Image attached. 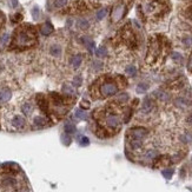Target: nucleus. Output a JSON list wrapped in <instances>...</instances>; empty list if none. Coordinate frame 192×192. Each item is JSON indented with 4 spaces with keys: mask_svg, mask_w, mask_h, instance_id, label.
Segmentation results:
<instances>
[{
    "mask_svg": "<svg viewBox=\"0 0 192 192\" xmlns=\"http://www.w3.org/2000/svg\"><path fill=\"white\" fill-rule=\"evenodd\" d=\"M34 41H36V37L34 34L28 32V31H19L17 33L15 37V44L19 46H30L32 45Z\"/></svg>",
    "mask_w": 192,
    "mask_h": 192,
    "instance_id": "f257e3e1",
    "label": "nucleus"
},
{
    "mask_svg": "<svg viewBox=\"0 0 192 192\" xmlns=\"http://www.w3.org/2000/svg\"><path fill=\"white\" fill-rule=\"evenodd\" d=\"M99 90L103 97H112L118 92V86L112 81H107V83H104Z\"/></svg>",
    "mask_w": 192,
    "mask_h": 192,
    "instance_id": "f03ea898",
    "label": "nucleus"
},
{
    "mask_svg": "<svg viewBox=\"0 0 192 192\" xmlns=\"http://www.w3.org/2000/svg\"><path fill=\"white\" fill-rule=\"evenodd\" d=\"M105 124L110 129H118L120 126V119L117 114L110 113L105 117Z\"/></svg>",
    "mask_w": 192,
    "mask_h": 192,
    "instance_id": "7ed1b4c3",
    "label": "nucleus"
},
{
    "mask_svg": "<svg viewBox=\"0 0 192 192\" xmlns=\"http://www.w3.org/2000/svg\"><path fill=\"white\" fill-rule=\"evenodd\" d=\"M11 124H12V126H13L14 129L21 130V129H24V127L26 126V119H25L23 116H20V114H15V116H13V118L11 119Z\"/></svg>",
    "mask_w": 192,
    "mask_h": 192,
    "instance_id": "20e7f679",
    "label": "nucleus"
},
{
    "mask_svg": "<svg viewBox=\"0 0 192 192\" xmlns=\"http://www.w3.org/2000/svg\"><path fill=\"white\" fill-rule=\"evenodd\" d=\"M147 130L145 129V127H133L131 131H130V134H131V137L132 138H134V139H143L147 136Z\"/></svg>",
    "mask_w": 192,
    "mask_h": 192,
    "instance_id": "39448f33",
    "label": "nucleus"
},
{
    "mask_svg": "<svg viewBox=\"0 0 192 192\" xmlns=\"http://www.w3.org/2000/svg\"><path fill=\"white\" fill-rule=\"evenodd\" d=\"M125 13V6L124 5H118L114 7L113 12H112V20L113 21H119L121 18H123V15Z\"/></svg>",
    "mask_w": 192,
    "mask_h": 192,
    "instance_id": "423d86ee",
    "label": "nucleus"
},
{
    "mask_svg": "<svg viewBox=\"0 0 192 192\" xmlns=\"http://www.w3.org/2000/svg\"><path fill=\"white\" fill-rule=\"evenodd\" d=\"M37 104L43 112H45V113L48 112V101L46 100V98L43 94H37Z\"/></svg>",
    "mask_w": 192,
    "mask_h": 192,
    "instance_id": "0eeeda50",
    "label": "nucleus"
},
{
    "mask_svg": "<svg viewBox=\"0 0 192 192\" xmlns=\"http://www.w3.org/2000/svg\"><path fill=\"white\" fill-rule=\"evenodd\" d=\"M12 98V91L8 89H1L0 90V104H5Z\"/></svg>",
    "mask_w": 192,
    "mask_h": 192,
    "instance_id": "6e6552de",
    "label": "nucleus"
},
{
    "mask_svg": "<svg viewBox=\"0 0 192 192\" xmlns=\"http://www.w3.org/2000/svg\"><path fill=\"white\" fill-rule=\"evenodd\" d=\"M33 125L38 129H41V127L47 125V119L43 116H37V117L33 118Z\"/></svg>",
    "mask_w": 192,
    "mask_h": 192,
    "instance_id": "1a4fd4ad",
    "label": "nucleus"
},
{
    "mask_svg": "<svg viewBox=\"0 0 192 192\" xmlns=\"http://www.w3.org/2000/svg\"><path fill=\"white\" fill-rule=\"evenodd\" d=\"M33 110H34V107H33V104L32 103H30V101H25L23 105H21V112L24 113V116L25 117H28V116H31L32 113H33Z\"/></svg>",
    "mask_w": 192,
    "mask_h": 192,
    "instance_id": "9d476101",
    "label": "nucleus"
},
{
    "mask_svg": "<svg viewBox=\"0 0 192 192\" xmlns=\"http://www.w3.org/2000/svg\"><path fill=\"white\" fill-rule=\"evenodd\" d=\"M53 31H54L53 25H52L50 21L44 23V24L41 25V27H40V32H41L43 36H50V34L53 32Z\"/></svg>",
    "mask_w": 192,
    "mask_h": 192,
    "instance_id": "9b49d317",
    "label": "nucleus"
},
{
    "mask_svg": "<svg viewBox=\"0 0 192 192\" xmlns=\"http://www.w3.org/2000/svg\"><path fill=\"white\" fill-rule=\"evenodd\" d=\"M152 107H153V101L150 98H145L143 104H142V112L143 113H149V112H151Z\"/></svg>",
    "mask_w": 192,
    "mask_h": 192,
    "instance_id": "f8f14e48",
    "label": "nucleus"
},
{
    "mask_svg": "<svg viewBox=\"0 0 192 192\" xmlns=\"http://www.w3.org/2000/svg\"><path fill=\"white\" fill-rule=\"evenodd\" d=\"M83 63V57L80 54H76L71 58V65L74 67V68H78Z\"/></svg>",
    "mask_w": 192,
    "mask_h": 192,
    "instance_id": "ddd939ff",
    "label": "nucleus"
},
{
    "mask_svg": "<svg viewBox=\"0 0 192 192\" xmlns=\"http://www.w3.org/2000/svg\"><path fill=\"white\" fill-rule=\"evenodd\" d=\"M51 98L53 99V103L56 104V105H63V104H64V98H63L59 93L52 92V93H51Z\"/></svg>",
    "mask_w": 192,
    "mask_h": 192,
    "instance_id": "4468645a",
    "label": "nucleus"
},
{
    "mask_svg": "<svg viewBox=\"0 0 192 192\" xmlns=\"http://www.w3.org/2000/svg\"><path fill=\"white\" fill-rule=\"evenodd\" d=\"M64 130H65V133H67V134H73V133H76V131H77V129H76V126L72 124V123H65V125H64Z\"/></svg>",
    "mask_w": 192,
    "mask_h": 192,
    "instance_id": "2eb2a0df",
    "label": "nucleus"
},
{
    "mask_svg": "<svg viewBox=\"0 0 192 192\" xmlns=\"http://www.w3.org/2000/svg\"><path fill=\"white\" fill-rule=\"evenodd\" d=\"M130 146L133 149V150H138V149H140L143 146V142H142V139H134L132 138L131 140H130Z\"/></svg>",
    "mask_w": 192,
    "mask_h": 192,
    "instance_id": "dca6fc26",
    "label": "nucleus"
},
{
    "mask_svg": "<svg viewBox=\"0 0 192 192\" xmlns=\"http://www.w3.org/2000/svg\"><path fill=\"white\" fill-rule=\"evenodd\" d=\"M50 53L53 57H59L61 53V47L59 45H52L50 47Z\"/></svg>",
    "mask_w": 192,
    "mask_h": 192,
    "instance_id": "f3484780",
    "label": "nucleus"
},
{
    "mask_svg": "<svg viewBox=\"0 0 192 192\" xmlns=\"http://www.w3.org/2000/svg\"><path fill=\"white\" fill-rule=\"evenodd\" d=\"M77 26H78L80 30H86V28H89L90 23L87 21L85 18H81V19H79V20L77 21Z\"/></svg>",
    "mask_w": 192,
    "mask_h": 192,
    "instance_id": "a211bd4d",
    "label": "nucleus"
},
{
    "mask_svg": "<svg viewBox=\"0 0 192 192\" xmlns=\"http://www.w3.org/2000/svg\"><path fill=\"white\" fill-rule=\"evenodd\" d=\"M154 96L157 97V98H158L159 100H169V98H170V96L165 92V91H156L154 92Z\"/></svg>",
    "mask_w": 192,
    "mask_h": 192,
    "instance_id": "6ab92c4d",
    "label": "nucleus"
},
{
    "mask_svg": "<svg viewBox=\"0 0 192 192\" xmlns=\"http://www.w3.org/2000/svg\"><path fill=\"white\" fill-rule=\"evenodd\" d=\"M76 117H77L78 119H81V120H86L87 118H89V114H87V113L85 112V110L80 109V110H77V111H76Z\"/></svg>",
    "mask_w": 192,
    "mask_h": 192,
    "instance_id": "aec40b11",
    "label": "nucleus"
},
{
    "mask_svg": "<svg viewBox=\"0 0 192 192\" xmlns=\"http://www.w3.org/2000/svg\"><path fill=\"white\" fill-rule=\"evenodd\" d=\"M96 54H97V57H99V58H104V57H106V56H107V50H106V47L100 46V47L96 51Z\"/></svg>",
    "mask_w": 192,
    "mask_h": 192,
    "instance_id": "412c9836",
    "label": "nucleus"
},
{
    "mask_svg": "<svg viewBox=\"0 0 192 192\" xmlns=\"http://www.w3.org/2000/svg\"><path fill=\"white\" fill-rule=\"evenodd\" d=\"M174 104H176V105L178 107H180V109H185L187 106V100L184 99V98H177L176 101H174Z\"/></svg>",
    "mask_w": 192,
    "mask_h": 192,
    "instance_id": "4be33fe9",
    "label": "nucleus"
},
{
    "mask_svg": "<svg viewBox=\"0 0 192 192\" xmlns=\"http://www.w3.org/2000/svg\"><path fill=\"white\" fill-rule=\"evenodd\" d=\"M129 99H130V96L126 92H121V93H119L117 96V101H119V103H125Z\"/></svg>",
    "mask_w": 192,
    "mask_h": 192,
    "instance_id": "5701e85b",
    "label": "nucleus"
},
{
    "mask_svg": "<svg viewBox=\"0 0 192 192\" xmlns=\"http://www.w3.org/2000/svg\"><path fill=\"white\" fill-rule=\"evenodd\" d=\"M125 72H126V74H127V76H130V77H134V76L137 74V68H136V66L130 65V66H127V67H126Z\"/></svg>",
    "mask_w": 192,
    "mask_h": 192,
    "instance_id": "b1692460",
    "label": "nucleus"
},
{
    "mask_svg": "<svg viewBox=\"0 0 192 192\" xmlns=\"http://www.w3.org/2000/svg\"><path fill=\"white\" fill-rule=\"evenodd\" d=\"M63 92L64 93H66V94H68V96H71V94H74L76 92H74V90L72 89V86H70V85H63Z\"/></svg>",
    "mask_w": 192,
    "mask_h": 192,
    "instance_id": "393cba45",
    "label": "nucleus"
},
{
    "mask_svg": "<svg viewBox=\"0 0 192 192\" xmlns=\"http://www.w3.org/2000/svg\"><path fill=\"white\" fill-rule=\"evenodd\" d=\"M81 84H83V78H81V76H76V77H73V79H72V85H73L74 87H80Z\"/></svg>",
    "mask_w": 192,
    "mask_h": 192,
    "instance_id": "a878e982",
    "label": "nucleus"
},
{
    "mask_svg": "<svg viewBox=\"0 0 192 192\" xmlns=\"http://www.w3.org/2000/svg\"><path fill=\"white\" fill-rule=\"evenodd\" d=\"M157 156H158V152H157L156 150H149L145 153V158L146 159H154Z\"/></svg>",
    "mask_w": 192,
    "mask_h": 192,
    "instance_id": "bb28decb",
    "label": "nucleus"
},
{
    "mask_svg": "<svg viewBox=\"0 0 192 192\" xmlns=\"http://www.w3.org/2000/svg\"><path fill=\"white\" fill-rule=\"evenodd\" d=\"M106 14H107V8H100V10L97 12V19H98V20L104 19V18L106 17Z\"/></svg>",
    "mask_w": 192,
    "mask_h": 192,
    "instance_id": "cd10ccee",
    "label": "nucleus"
},
{
    "mask_svg": "<svg viewBox=\"0 0 192 192\" xmlns=\"http://www.w3.org/2000/svg\"><path fill=\"white\" fill-rule=\"evenodd\" d=\"M61 140H63V144H64V145L68 146L70 144H71V142H72V138H71V136H70V134L65 133V134H63V137H61Z\"/></svg>",
    "mask_w": 192,
    "mask_h": 192,
    "instance_id": "c85d7f7f",
    "label": "nucleus"
},
{
    "mask_svg": "<svg viewBox=\"0 0 192 192\" xmlns=\"http://www.w3.org/2000/svg\"><path fill=\"white\" fill-rule=\"evenodd\" d=\"M15 179L12 178V177H6L4 180H3V185L5 186H12V185H15Z\"/></svg>",
    "mask_w": 192,
    "mask_h": 192,
    "instance_id": "c756f323",
    "label": "nucleus"
},
{
    "mask_svg": "<svg viewBox=\"0 0 192 192\" xmlns=\"http://www.w3.org/2000/svg\"><path fill=\"white\" fill-rule=\"evenodd\" d=\"M68 3V0H54V7L56 8H61L64 6H66Z\"/></svg>",
    "mask_w": 192,
    "mask_h": 192,
    "instance_id": "7c9ffc66",
    "label": "nucleus"
},
{
    "mask_svg": "<svg viewBox=\"0 0 192 192\" xmlns=\"http://www.w3.org/2000/svg\"><path fill=\"white\" fill-rule=\"evenodd\" d=\"M32 15H33V19L34 20H38L40 18V10L38 6H34L32 10Z\"/></svg>",
    "mask_w": 192,
    "mask_h": 192,
    "instance_id": "2f4dec72",
    "label": "nucleus"
},
{
    "mask_svg": "<svg viewBox=\"0 0 192 192\" xmlns=\"http://www.w3.org/2000/svg\"><path fill=\"white\" fill-rule=\"evenodd\" d=\"M162 174L166 178V179H171V177L173 176V170L172 169H166V170H163Z\"/></svg>",
    "mask_w": 192,
    "mask_h": 192,
    "instance_id": "473e14b6",
    "label": "nucleus"
},
{
    "mask_svg": "<svg viewBox=\"0 0 192 192\" xmlns=\"http://www.w3.org/2000/svg\"><path fill=\"white\" fill-rule=\"evenodd\" d=\"M147 85L146 84H144V83H140V84H138V86H137V92H139V93H142V92H145L146 90H147Z\"/></svg>",
    "mask_w": 192,
    "mask_h": 192,
    "instance_id": "72a5a7b5",
    "label": "nucleus"
},
{
    "mask_svg": "<svg viewBox=\"0 0 192 192\" xmlns=\"http://www.w3.org/2000/svg\"><path fill=\"white\" fill-rule=\"evenodd\" d=\"M80 138H81V139H80V145H81V146H87V145L90 144V139L87 138V137L81 136Z\"/></svg>",
    "mask_w": 192,
    "mask_h": 192,
    "instance_id": "f704fd0d",
    "label": "nucleus"
},
{
    "mask_svg": "<svg viewBox=\"0 0 192 192\" xmlns=\"http://www.w3.org/2000/svg\"><path fill=\"white\" fill-rule=\"evenodd\" d=\"M90 106H91V104L87 101L86 99H84V100H81V103H80V107L83 109V110H87V109H90Z\"/></svg>",
    "mask_w": 192,
    "mask_h": 192,
    "instance_id": "c9c22d12",
    "label": "nucleus"
},
{
    "mask_svg": "<svg viewBox=\"0 0 192 192\" xmlns=\"http://www.w3.org/2000/svg\"><path fill=\"white\" fill-rule=\"evenodd\" d=\"M172 59L176 60V61H182L183 57H182V54L178 53V52H174V53H172Z\"/></svg>",
    "mask_w": 192,
    "mask_h": 192,
    "instance_id": "e433bc0d",
    "label": "nucleus"
},
{
    "mask_svg": "<svg viewBox=\"0 0 192 192\" xmlns=\"http://www.w3.org/2000/svg\"><path fill=\"white\" fill-rule=\"evenodd\" d=\"M183 43H184V45H186V46H191V45H192V37H185V38L183 39Z\"/></svg>",
    "mask_w": 192,
    "mask_h": 192,
    "instance_id": "4c0bfd02",
    "label": "nucleus"
},
{
    "mask_svg": "<svg viewBox=\"0 0 192 192\" xmlns=\"http://www.w3.org/2000/svg\"><path fill=\"white\" fill-rule=\"evenodd\" d=\"M8 38H10L8 34H4V37L1 38V43H3V44H6V43L8 41Z\"/></svg>",
    "mask_w": 192,
    "mask_h": 192,
    "instance_id": "58836bf2",
    "label": "nucleus"
},
{
    "mask_svg": "<svg viewBox=\"0 0 192 192\" xmlns=\"http://www.w3.org/2000/svg\"><path fill=\"white\" fill-rule=\"evenodd\" d=\"M187 67H189V70H190V71H192V56H191V57H190V59H189Z\"/></svg>",
    "mask_w": 192,
    "mask_h": 192,
    "instance_id": "ea45409f",
    "label": "nucleus"
},
{
    "mask_svg": "<svg viewBox=\"0 0 192 192\" xmlns=\"http://www.w3.org/2000/svg\"><path fill=\"white\" fill-rule=\"evenodd\" d=\"M20 19H21V14H15L14 20H15V21H18V20H20Z\"/></svg>",
    "mask_w": 192,
    "mask_h": 192,
    "instance_id": "a19ab883",
    "label": "nucleus"
},
{
    "mask_svg": "<svg viewBox=\"0 0 192 192\" xmlns=\"http://www.w3.org/2000/svg\"><path fill=\"white\" fill-rule=\"evenodd\" d=\"M12 5H13V7H17V5H18V1H17V0H12Z\"/></svg>",
    "mask_w": 192,
    "mask_h": 192,
    "instance_id": "79ce46f5",
    "label": "nucleus"
}]
</instances>
